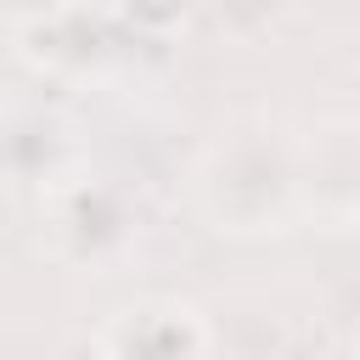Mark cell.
<instances>
[{
    "label": "cell",
    "instance_id": "obj_1",
    "mask_svg": "<svg viewBox=\"0 0 360 360\" xmlns=\"http://www.w3.org/2000/svg\"><path fill=\"white\" fill-rule=\"evenodd\" d=\"M191 197L219 236H276L304 214V152L276 129H236L197 163Z\"/></svg>",
    "mask_w": 360,
    "mask_h": 360
},
{
    "label": "cell",
    "instance_id": "obj_2",
    "mask_svg": "<svg viewBox=\"0 0 360 360\" xmlns=\"http://www.w3.org/2000/svg\"><path fill=\"white\" fill-rule=\"evenodd\" d=\"M214 332L197 304L174 292H146L112 309L96 332V360H208Z\"/></svg>",
    "mask_w": 360,
    "mask_h": 360
},
{
    "label": "cell",
    "instance_id": "obj_3",
    "mask_svg": "<svg viewBox=\"0 0 360 360\" xmlns=\"http://www.w3.org/2000/svg\"><path fill=\"white\" fill-rule=\"evenodd\" d=\"M118 11L135 28H146V34H169V28H180L197 11V0H118Z\"/></svg>",
    "mask_w": 360,
    "mask_h": 360
},
{
    "label": "cell",
    "instance_id": "obj_4",
    "mask_svg": "<svg viewBox=\"0 0 360 360\" xmlns=\"http://www.w3.org/2000/svg\"><path fill=\"white\" fill-rule=\"evenodd\" d=\"M354 219H360V214H354Z\"/></svg>",
    "mask_w": 360,
    "mask_h": 360
}]
</instances>
